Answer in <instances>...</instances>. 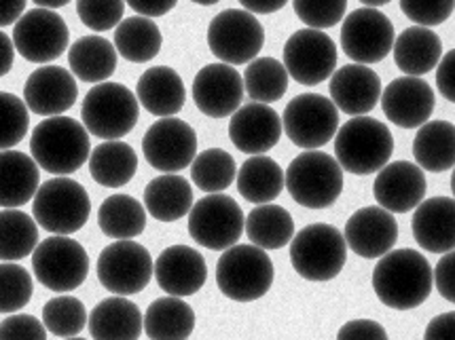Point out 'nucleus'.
Wrapping results in <instances>:
<instances>
[{
  "mask_svg": "<svg viewBox=\"0 0 455 340\" xmlns=\"http://www.w3.org/2000/svg\"><path fill=\"white\" fill-rule=\"evenodd\" d=\"M30 115L21 98L13 93L0 91V150H11L24 140Z\"/></svg>",
  "mask_w": 455,
  "mask_h": 340,
  "instance_id": "obj_45",
  "label": "nucleus"
},
{
  "mask_svg": "<svg viewBox=\"0 0 455 340\" xmlns=\"http://www.w3.org/2000/svg\"><path fill=\"white\" fill-rule=\"evenodd\" d=\"M32 203V216L52 235L68 237L81 231L90 220L92 201L85 188L72 178H52L38 186Z\"/></svg>",
  "mask_w": 455,
  "mask_h": 340,
  "instance_id": "obj_5",
  "label": "nucleus"
},
{
  "mask_svg": "<svg viewBox=\"0 0 455 340\" xmlns=\"http://www.w3.org/2000/svg\"><path fill=\"white\" fill-rule=\"evenodd\" d=\"M11 41L24 59L32 64H49L68 49L70 32L55 11L36 7L15 21Z\"/></svg>",
  "mask_w": 455,
  "mask_h": 340,
  "instance_id": "obj_14",
  "label": "nucleus"
},
{
  "mask_svg": "<svg viewBox=\"0 0 455 340\" xmlns=\"http://www.w3.org/2000/svg\"><path fill=\"white\" fill-rule=\"evenodd\" d=\"M43 326L60 338L79 336L87 326V309L75 297H55L43 306Z\"/></svg>",
  "mask_w": 455,
  "mask_h": 340,
  "instance_id": "obj_43",
  "label": "nucleus"
},
{
  "mask_svg": "<svg viewBox=\"0 0 455 340\" xmlns=\"http://www.w3.org/2000/svg\"><path fill=\"white\" fill-rule=\"evenodd\" d=\"M161 44L164 36L159 26L142 15L121 20L115 30V51L132 64H147L155 59L161 51Z\"/></svg>",
  "mask_w": 455,
  "mask_h": 340,
  "instance_id": "obj_38",
  "label": "nucleus"
},
{
  "mask_svg": "<svg viewBox=\"0 0 455 340\" xmlns=\"http://www.w3.org/2000/svg\"><path fill=\"white\" fill-rule=\"evenodd\" d=\"M30 153L38 170L53 176L75 174L90 159V133L70 116H47L32 130Z\"/></svg>",
  "mask_w": 455,
  "mask_h": 340,
  "instance_id": "obj_2",
  "label": "nucleus"
},
{
  "mask_svg": "<svg viewBox=\"0 0 455 340\" xmlns=\"http://www.w3.org/2000/svg\"><path fill=\"white\" fill-rule=\"evenodd\" d=\"M263 44V26L243 9H227L208 26V47L223 64H251L252 59H257Z\"/></svg>",
  "mask_w": 455,
  "mask_h": 340,
  "instance_id": "obj_12",
  "label": "nucleus"
},
{
  "mask_svg": "<svg viewBox=\"0 0 455 340\" xmlns=\"http://www.w3.org/2000/svg\"><path fill=\"white\" fill-rule=\"evenodd\" d=\"M32 271L38 283H43L52 292H72L87 280L90 256L75 239L53 235L35 248Z\"/></svg>",
  "mask_w": 455,
  "mask_h": 340,
  "instance_id": "obj_9",
  "label": "nucleus"
},
{
  "mask_svg": "<svg viewBox=\"0 0 455 340\" xmlns=\"http://www.w3.org/2000/svg\"><path fill=\"white\" fill-rule=\"evenodd\" d=\"M136 99L147 113L165 119L180 113L187 102V89L179 72L170 66H155L138 79Z\"/></svg>",
  "mask_w": 455,
  "mask_h": 340,
  "instance_id": "obj_27",
  "label": "nucleus"
},
{
  "mask_svg": "<svg viewBox=\"0 0 455 340\" xmlns=\"http://www.w3.org/2000/svg\"><path fill=\"white\" fill-rule=\"evenodd\" d=\"M453 61L455 51L451 49L449 53H443V58L436 64V89L447 102H455V89H453Z\"/></svg>",
  "mask_w": 455,
  "mask_h": 340,
  "instance_id": "obj_52",
  "label": "nucleus"
},
{
  "mask_svg": "<svg viewBox=\"0 0 455 340\" xmlns=\"http://www.w3.org/2000/svg\"><path fill=\"white\" fill-rule=\"evenodd\" d=\"M28 0H0V28L15 24L26 11Z\"/></svg>",
  "mask_w": 455,
  "mask_h": 340,
  "instance_id": "obj_55",
  "label": "nucleus"
},
{
  "mask_svg": "<svg viewBox=\"0 0 455 340\" xmlns=\"http://www.w3.org/2000/svg\"><path fill=\"white\" fill-rule=\"evenodd\" d=\"M193 208V188L179 174L153 178L144 188V210L159 222H176Z\"/></svg>",
  "mask_w": 455,
  "mask_h": 340,
  "instance_id": "obj_31",
  "label": "nucleus"
},
{
  "mask_svg": "<svg viewBox=\"0 0 455 340\" xmlns=\"http://www.w3.org/2000/svg\"><path fill=\"white\" fill-rule=\"evenodd\" d=\"M453 197H432L415 208L411 231L421 249L445 254L453 249Z\"/></svg>",
  "mask_w": 455,
  "mask_h": 340,
  "instance_id": "obj_26",
  "label": "nucleus"
},
{
  "mask_svg": "<svg viewBox=\"0 0 455 340\" xmlns=\"http://www.w3.org/2000/svg\"><path fill=\"white\" fill-rule=\"evenodd\" d=\"M297 18L314 30H326L346 18L347 0H292Z\"/></svg>",
  "mask_w": 455,
  "mask_h": 340,
  "instance_id": "obj_46",
  "label": "nucleus"
},
{
  "mask_svg": "<svg viewBox=\"0 0 455 340\" xmlns=\"http://www.w3.org/2000/svg\"><path fill=\"white\" fill-rule=\"evenodd\" d=\"M72 76L83 83H104L116 70L115 44L104 36H83L68 51Z\"/></svg>",
  "mask_w": 455,
  "mask_h": 340,
  "instance_id": "obj_33",
  "label": "nucleus"
},
{
  "mask_svg": "<svg viewBox=\"0 0 455 340\" xmlns=\"http://www.w3.org/2000/svg\"><path fill=\"white\" fill-rule=\"evenodd\" d=\"M136 13H140L142 18H161V15L170 13L176 7L179 0H125Z\"/></svg>",
  "mask_w": 455,
  "mask_h": 340,
  "instance_id": "obj_53",
  "label": "nucleus"
},
{
  "mask_svg": "<svg viewBox=\"0 0 455 340\" xmlns=\"http://www.w3.org/2000/svg\"><path fill=\"white\" fill-rule=\"evenodd\" d=\"M98 280L116 297L142 292L153 280V258L144 245L132 239L107 245L98 258Z\"/></svg>",
  "mask_w": 455,
  "mask_h": 340,
  "instance_id": "obj_13",
  "label": "nucleus"
},
{
  "mask_svg": "<svg viewBox=\"0 0 455 340\" xmlns=\"http://www.w3.org/2000/svg\"><path fill=\"white\" fill-rule=\"evenodd\" d=\"M0 340H47V330L35 315L18 313L0 323Z\"/></svg>",
  "mask_w": 455,
  "mask_h": 340,
  "instance_id": "obj_49",
  "label": "nucleus"
},
{
  "mask_svg": "<svg viewBox=\"0 0 455 340\" xmlns=\"http://www.w3.org/2000/svg\"><path fill=\"white\" fill-rule=\"evenodd\" d=\"M32 3H36L41 9H60V7H66V4L72 3V0H32Z\"/></svg>",
  "mask_w": 455,
  "mask_h": 340,
  "instance_id": "obj_58",
  "label": "nucleus"
},
{
  "mask_svg": "<svg viewBox=\"0 0 455 340\" xmlns=\"http://www.w3.org/2000/svg\"><path fill=\"white\" fill-rule=\"evenodd\" d=\"M66 340H85V338H79V336H72V338H66Z\"/></svg>",
  "mask_w": 455,
  "mask_h": 340,
  "instance_id": "obj_61",
  "label": "nucleus"
},
{
  "mask_svg": "<svg viewBox=\"0 0 455 340\" xmlns=\"http://www.w3.org/2000/svg\"><path fill=\"white\" fill-rule=\"evenodd\" d=\"M346 260V239L332 225H309L291 239V265L307 281L335 280Z\"/></svg>",
  "mask_w": 455,
  "mask_h": 340,
  "instance_id": "obj_8",
  "label": "nucleus"
},
{
  "mask_svg": "<svg viewBox=\"0 0 455 340\" xmlns=\"http://www.w3.org/2000/svg\"><path fill=\"white\" fill-rule=\"evenodd\" d=\"M35 283L24 266L15 262L0 265V313H18L30 303Z\"/></svg>",
  "mask_w": 455,
  "mask_h": 340,
  "instance_id": "obj_44",
  "label": "nucleus"
},
{
  "mask_svg": "<svg viewBox=\"0 0 455 340\" xmlns=\"http://www.w3.org/2000/svg\"><path fill=\"white\" fill-rule=\"evenodd\" d=\"M453 326H455L453 311L436 315L435 320L428 323V328H426L424 340H453Z\"/></svg>",
  "mask_w": 455,
  "mask_h": 340,
  "instance_id": "obj_54",
  "label": "nucleus"
},
{
  "mask_svg": "<svg viewBox=\"0 0 455 340\" xmlns=\"http://www.w3.org/2000/svg\"><path fill=\"white\" fill-rule=\"evenodd\" d=\"M394 61L407 76H424L436 68L443 58V41L430 28L411 26L394 38Z\"/></svg>",
  "mask_w": 455,
  "mask_h": 340,
  "instance_id": "obj_30",
  "label": "nucleus"
},
{
  "mask_svg": "<svg viewBox=\"0 0 455 340\" xmlns=\"http://www.w3.org/2000/svg\"><path fill=\"white\" fill-rule=\"evenodd\" d=\"M337 66V47L329 35L314 28L297 30L284 44V68L288 76L305 87L331 79Z\"/></svg>",
  "mask_w": 455,
  "mask_h": 340,
  "instance_id": "obj_17",
  "label": "nucleus"
},
{
  "mask_svg": "<svg viewBox=\"0 0 455 340\" xmlns=\"http://www.w3.org/2000/svg\"><path fill=\"white\" fill-rule=\"evenodd\" d=\"M38 226L35 218L18 208L0 211V260L18 262L35 252Z\"/></svg>",
  "mask_w": 455,
  "mask_h": 340,
  "instance_id": "obj_40",
  "label": "nucleus"
},
{
  "mask_svg": "<svg viewBox=\"0 0 455 340\" xmlns=\"http://www.w3.org/2000/svg\"><path fill=\"white\" fill-rule=\"evenodd\" d=\"M90 174L100 186L121 188L138 171V154L130 144L107 140L90 153Z\"/></svg>",
  "mask_w": 455,
  "mask_h": 340,
  "instance_id": "obj_34",
  "label": "nucleus"
},
{
  "mask_svg": "<svg viewBox=\"0 0 455 340\" xmlns=\"http://www.w3.org/2000/svg\"><path fill=\"white\" fill-rule=\"evenodd\" d=\"M394 138L381 121L354 116L335 133V161L343 171L369 176L390 163Z\"/></svg>",
  "mask_w": 455,
  "mask_h": 340,
  "instance_id": "obj_3",
  "label": "nucleus"
},
{
  "mask_svg": "<svg viewBox=\"0 0 455 340\" xmlns=\"http://www.w3.org/2000/svg\"><path fill=\"white\" fill-rule=\"evenodd\" d=\"M243 211L223 193H212L193 203L188 211V235L205 249L225 252L240 241L243 233Z\"/></svg>",
  "mask_w": 455,
  "mask_h": 340,
  "instance_id": "obj_11",
  "label": "nucleus"
},
{
  "mask_svg": "<svg viewBox=\"0 0 455 340\" xmlns=\"http://www.w3.org/2000/svg\"><path fill=\"white\" fill-rule=\"evenodd\" d=\"M142 330L151 340H187L196 330V313L182 298H157L142 315Z\"/></svg>",
  "mask_w": 455,
  "mask_h": 340,
  "instance_id": "obj_32",
  "label": "nucleus"
},
{
  "mask_svg": "<svg viewBox=\"0 0 455 340\" xmlns=\"http://www.w3.org/2000/svg\"><path fill=\"white\" fill-rule=\"evenodd\" d=\"M98 225L110 239H134L147 226V210L130 194H110L100 205Z\"/></svg>",
  "mask_w": 455,
  "mask_h": 340,
  "instance_id": "obj_39",
  "label": "nucleus"
},
{
  "mask_svg": "<svg viewBox=\"0 0 455 340\" xmlns=\"http://www.w3.org/2000/svg\"><path fill=\"white\" fill-rule=\"evenodd\" d=\"M453 123L426 121L413 140V157L419 170L441 174L453 170Z\"/></svg>",
  "mask_w": 455,
  "mask_h": 340,
  "instance_id": "obj_35",
  "label": "nucleus"
},
{
  "mask_svg": "<svg viewBox=\"0 0 455 340\" xmlns=\"http://www.w3.org/2000/svg\"><path fill=\"white\" fill-rule=\"evenodd\" d=\"M337 340H387V332L373 320H354L343 323Z\"/></svg>",
  "mask_w": 455,
  "mask_h": 340,
  "instance_id": "obj_50",
  "label": "nucleus"
},
{
  "mask_svg": "<svg viewBox=\"0 0 455 340\" xmlns=\"http://www.w3.org/2000/svg\"><path fill=\"white\" fill-rule=\"evenodd\" d=\"M235 159L223 148H208L196 154L191 163V180L204 193H223L235 180Z\"/></svg>",
  "mask_w": 455,
  "mask_h": 340,
  "instance_id": "obj_42",
  "label": "nucleus"
},
{
  "mask_svg": "<svg viewBox=\"0 0 455 340\" xmlns=\"http://www.w3.org/2000/svg\"><path fill=\"white\" fill-rule=\"evenodd\" d=\"M153 275L159 288L170 297L185 298L197 294L208 280V266L204 256L188 245H170L153 262Z\"/></svg>",
  "mask_w": 455,
  "mask_h": 340,
  "instance_id": "obj_23",
  "label": "nucleus"
},
{
  "mask_svg": "<svg viewBox=\"0 0 455 340\" xmlns=\"http://www.w3.org/2000/svg\"><path fill=\"white\" fill-rule=\"evenodd\" d=\"M243 231L252 245L260 249H280L291 243L295 237V220H292L291 211L282 208V205L265 203L257 205L248 218H243Z\"/></svg>",
  "mask_w": 455,
  "mask_h": 340,
  "instance_id": "obj_36",
  "label": "nucleus"
},
{
  "mask_svg": "<svg viewBox=\"0 0 455 340\" xmlns=\"http://www.w3.org/2000/svg\"><path fill=\"white\" fill-rule=\"evenodd\" d=\"M373 289L377 298L390 309H418L432 292L430 262L411 248L387 252L373 271Z\"/></svg>",
  "mask_w": 455,
  "mask_h": 340,
  "instance_id": "obj_1",
  "label": "nucleus"
},
{
  "mask_svg": "<svg viewBox=\"0 0 455 340\" xmlns=\"http://www.w3.org/2000/svg\"><path fill=\"white\" fill-rule=\"evenodd\" d=\"M381 108L387 121L403 130H418L435 113V89L419 76L394 79L381 91Z\"/></svg>",
  "mask_w": 455,
  "mask_h": 340,
  "instance_id": "obj_19",
  "label": "nucleus"
},
{
  "mask_svg": "<svg viewBox=\"0 0 455 340\" xmlns=\"http://www.w3.org/2000/svg\"><path fill=\"white\" fill-rule=\"evenodd\" d=\"M284 188L303 208H331L341 197L343 170L331 154L320 150H305L288 165Z\"/></svg>",
  "mask_w": 455,
  "mask_h": 340,
  "instance_id": "obj_6",
  "label": "nucleus"
},
{
  "mask_svg": "<svg viewBox=\"0 0 455 340\" xmlns=\"http://www.w3.org/2000/svg\"><path fill=\"white\" fill-rule=\"evenodd\" d=\"M191 3H197V4H202V7H210V4H216V3H220V0H191Z\"/></svg>",
  "mask_w": 455,
  "mask_h": 340,
  "instance_id": "obj_60",
  "label": "nucleus"
},
{
  "mask_svg": "<svg viewBox=\"0 0 455 340\" xmlns=\"http://www.w3.org/2000/svg\"><path fill=\"white\" fill-rule=\"evenodd\" d=\"M360 3H363L364 7H371V9H375V7H381V4H387V3H392V0H360Z\"/></svg>",
  "mask_w": 455,
  "mask_h": 340,
  "instance_id": "obj_59",
  "label": "nucleus"
},
{
  "mask_svg": "<svg viewBox=\"0 0 455 340\" xmlns=\"http://www.w3.org/2000/svg\"><path fill=\"white\" fill-rule=\"evenodd\" d=\"M13 59H15V47L11 36L0 32V79L4 75H9L11 68H13Z\"/></svg>",
  "mask_w": 455,
  "mask_h": 340,
  "instance_id": "obj_57",
  "label": "nucleus"
},
{
  "mask_svg": "<svg viewBox=\"0 0 455 340\" xmlns=\"http://www.w3.org/2000/svg\"><path fill=\"white\" fill-rule=\"evenodd\" d=\"M453 262H455V254L445 252L438 260L436 269L432 271V286H436L438 294L443 298L449 300V303H455V286H453Z\"/></svg>",
  "mask_w": 455,
  "mask_h": 340,
  "instance_id": "obj_51",
  "label": "nucleus"
},
{
  "mask_svg": "<svg viewBox=\"0 0 455 340\" xmlns=\"http://www.w3.org/2000/svg\"><path fill=\"white\" fill-rule=\"evenodd\" d=\"M229 138L246 154H265L280 142L282 119L267 104L240 106L231 115Z\"/></svg>",
  "mask_w": 455,
  "mask_h": 340,
  "instance_id": "obj_24",
  "label": "nucleus"
},
{
  "mask_svg": "<svg viewBox=\"0 0 455 340\" xmlns=\"http://www.w3.org/2000/svg\"><path fill=\"white\" fill-rule=\"evenodd\" d=\"M243 79V91L259 104H274L288 89V72L280 59L257 58L248 64Z\"/></svg>",
  "mask_w": 455,
  "mask_h": 340,
  "instance_id": "obj_41",
  "label": "nucleus"
},
{
  "mask_svg": "<svg viewBox=\"0 0 455 340\" xmlns=\"http://www.w3.org/2000/svg\"><path fill=\"white\" fill-rule=\"evenodd\" d=\"M142 153L147 163L157 171L176 174L187 170L197 154L196 130L176 116H165L144 133Z\"/></svg>",
  "mask_w": 455,
  "mask_h": 340,
  "instance_id": "obj_16",
  "label": "nucleus"
},
{
  "mask_svg": "<svg viewBox=\"0 0 455 340\" xmlns=\"http://www.w3.org/2000/svg\"><path fill=\"white\" fill-rule=\"evenodd\" d=\"M237 191L254 205L271 203L284 191V171L271 157L254 154L235 174Z\"/></svg>",
  "mask_w": 455,
  "mask_h": 340,
  "instance_id": "obj_37",
  "label": "nucleus"
},
{
  "mask_svg": "<svg viewBox=\"0 0 455 340\" xmlns=\"http://www.w3.org/2000/svg\"><path fill=\"white\" fill-rule=\"evenodd\" d=\"M76 13L90 30L107 32L124 20L125 0H76Z\"/></svg>",
  "mask_w": 455,
  "mask_h": 340,
  "instance_id": "obj_47",
  "label": "nucleus"
},
{
  "mask_svg": "<svg viewBox=\"0 0 455 340\" xmlns=\"http://www.w3.org/2000/svg\"><path fill=\"white\" fill-rule=\"evenodd\" d=\"M346 245L360 258H381L392 252L398 239V222L384 208H363L354 211L343 231Z\"/></svg>",
  "mask_w": 455,
  "mask_h": 340,
  "instance_id": "obj_20",
  "label": "nucleus"
},
{
  "mask_svg": "<svg viewBox=\"0 0 455 340\" xmlns=\"http://www.w3.org/2000/svg\"><path fill=\"white\" fill-rule=\"evenodd\" d=\"M240 3L243 11H248V13L269 15V13H275V11L284 9L288 0H240Z\"/></svg>",
  "mask_w": 455,
  "mask_h": 340,
  "instance_id": "obj_56",
  "label": "nucleus"
},
{
  "mask_svg": "<svg viewBox=\"0 0 455 340\" xmlns=\"http://www.w3.org/2000/svg\"><path fill=\"white\" fill-rule=\"evenodd\" d=\"M331 102L349 116H366L379 104L381 79L363 64H347L331 76Z\"/></svg>",
  "mask_w": 455,
  "mask_h": 340,
  "instance_id": "obj_25",
  "label": "nucleus"
},
{
  "mask_svg": "<svg viewBox=\"0 0 455 340\" xmlns=\"http://www.w3.org/2000/svg\"><path fill=\"white\" fill-rule=\"evenodd\" d=\"M87 328L93 340H138L142 334V313L125 297H110L93 306Z\"/></svg>",
  "mask_w": 455,
  "mask_h": 340,
  "instance_id": "obj_28",
  "label": "nucleus"
},
{
  "mask_svg": "<svg viewBox=\"0 0 455 340\" xmlns=\"http://www.w3.org/2000/svg\"><path fill=\"white\" fill-rule=\"evenodd\" d=\"M140 104L136 93L121 83H98L81 106V121L87 133L102 140H119L136 127Z\"/></svg>",
  "mask_w": 455,
  "mask_h": 340,
  "instance_id": "obj_7",
  "label": "nucleus"
},
{
  "mask_svg": "<svg viewBox=\"0 0 455 340\" xmlns=\"http://www.w3.org/2000/svg\"><path fill=\"white\" fill-rule=\"evenodd\" d=\"M79 87L70 70L60 66H43L28 76L24 85V104L30 113L41 116H60L75 106Z\"/></svg>",
  "mask_w": 455,
  "mask_h": 340,
  "instance_id": "obj_21",
  "label": "nucleus"
},
{
  "mask_svg": "<svg viewBox=\"0 0 455 340\" xmlns=\"http://www.w3.org/2000/svg\"><path fill=\"white\" fill-rule=\"evenodd\" d=\"M401 11L415 26L435 28L453 13V0H401Z\"/></svg>",
  "mask_w": 455,
  "mask_h": 340,
  "instance_id": "obj_48",
  "label": "nucleus"
},
{
  "mask_svg": "<svg viewBox=\"0 0 455 340\" xmlns=\"http://www.w3.org/2000/svg\"><path fill=\"white\" fill-rule=\"evenodd\" d=\"M394 24L381 11L363 7L343 18L341 47L343 53L356 64L369 66L384 61L392 51Z\"/></svg>",
  "mask_w": 455,
  "mask_h": 340,
  "instance_id": "obj_15",
  "label": "nucleus"
},
{
  "mask_svg": "<svg viewBox=\"0 0 455 340\" xmlns=\"http://www.w3.org/2000/svg\"><path fill=\"white\" fill-rule=\"evenodd\" d=\"M41 186V171L30 154L20 150H0V208L26 205Z\"/></svg>",
  "mask_w": 455,
  "mask_h": 340,
  "instance_id": "obj_29",
  "label": "nucleus"
},
{
  "mask_svg": "<svg viewBox=\"0 0 455 340\" xmlns=\"http://www.w3.org/2000/svg\"><path fill=\"white\" fill-rule=\"evenodd\" d=\"M373 194L379 208L390 214H407L426 197V176L411 161H394L377 171Z\"/></svg>",
  "mask_w": 455,
  "mask_h": 340,
  "instance_id": "obj_22",
  "label": "nucleus"
},
{
  "mask_svg": "<svg viewBox=\"0 0 455 340\" xmlns=\"http://www.w3.org/2000/svg\"><path fill=\"white\" fill-rule=\"evenodd\" d=\"M216 286L235 303H252L274 286V262L257 245H231L216 265Z\"/></svg>",
  "mask_w": 455,
  "mask_h": 340,
  "instance_id": "obj_4",
  "label": "nucleus"
},
{
  "mask_svg": "<svg viewBox=\"0 0 455 340\" xmlns=\"http://www.w3.org/2000/svg\"><path fill=\"white\" fill-rule=\"evenodd\" d=\"M193 99L210 119H227L242 106L243 79L229 64H208L193 81Z\"/></svg>",
  "mask_w": 455,
  "mask_h": 340,
  "instance_id": "obj_18",
  "label": "nucleus"
},
{
  "mask_svg": "<svg viewBox=\"0 0 455 340\" xmlns=\"http://www.w3.org/2000/svg\"><path fill=\"white\" fill-rule=\"evenodd\" d=\"M282 127L295 146L318 150L329 144L339 130V110L320 93H301L284 108Z\"/></svg>",
  "mask_w": 455,
  "mask_h": 340,
  "instance_id": "obj_10",
  "label": "nucleus"
}]
</instances>
